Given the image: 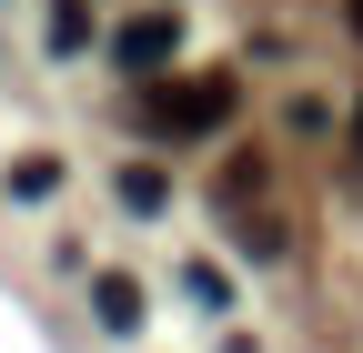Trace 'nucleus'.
Listing matches in <instances>:
<instances>
[{"instance_id":"f03ea898","label":"nucleus","mask_w":363,"mask_h":353,"mask_svg":"<svg viewBox=\"0 0 363 353\" xmlns=\"http://www.w3.org/2000/svg\"><path fill=\"white\" fill-rule=\"evenodd\" d=\"M172 51H182V21H172V11H142V21L111 30V61H121V71H162Z\"/></svg>"},{"instance_id":"7ed1b4c3","label":"nucleus","mask_w":363,"mask_h":353,"mask_svg":"<svg viewBox=\"0 0 363 353\" xmlns=\"http://www.w3.org/2000/svg\"><path fill=\"white\" fill-rule=\"evenodd\" d=\"M91 303H101L111 333H142V283H131V273H101V283H91Z\"/></svg>"},{"instance_id":"423d86ee","label":"nucleus","mask_w":363,"mask_h":353,"mask_svg":"<svg viewBox=\"0 0 363 353\" xmlns=\"http://www.w3.org/2000/svg\"><path fill=\"white\" fill-rule=\"evenodd\" d=\"M81 40H91V11H81V0H61V11H51V51H81Z\"/></svg>"},{"instance_id":"6e6552de","label":"nucleus","mask_w":363,"mask_h":353,"mask_svg":"<svg viewBox=\"0 0 363 353\" xmlns=\"http://www.w3.org/2000/svg\"><path fill=\"white\" fill-rule=\"evenodd\" d=\"M353 30H363V0H353Z\"/></svg>"},{"instance_id":"0eeeda50","label":"nucleus","mask_w":363,"mask_h":353,"mask_svg":"<svg viewBox=\"0 0 363 353\" xmlns=\"http://www.w3.org/2000/svg\"><path fill=\"white\" fill-rule=\"evenodd\" d=\"M353 162H363V101H353Z\"/></svg>"},{"instance_id":"39448f33","label":"nucleus","mask_w":363,"mask_h":353,"mask_svg":"<svg viewBox=\"0 0 363 353\" xmlns=\"http://www.w3.org/2000/svg\"><path fill=\"white\" fill-rule=\"evenodd\" d=\"M121 202H131V212H162V202H172V182H162L152 162H131V172H121Z\"/></svg>"},{"instance_id":"20e7f679","label":"nucleus","mask_w":363,"mask_h":353,"mask_svg":"<svg viewBox=\"0 0 363 353\" xmlns=\"http://www.w3.org/2000/svg\"><path fill=\"white\" fill-rule=\"evenodd\" d=\"M11 192H21V202H40V192H61V162H51V152H30V162H11Z\"/></svg>"},{"instance_id":"f257e3e1","label":"nucleus","mask_w":363,"mask_h":353,"mask_svg":"<svg viewBox=\"0 0 363 353\" xmlns=\"http://www.w3.org/2000/svg\"><path fill=\"white\" fill-rule=\"evenodd\" d=\"M222 121H233V81H222V71L152 91V131H222Z\"/></svg>"}]
</instances>
